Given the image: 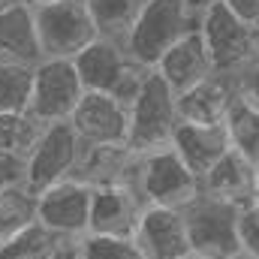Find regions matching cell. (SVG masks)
<instances>
[{"label":"cell","mask_w":259,"mask_h":259,"mask_svg":"<svg viewBox=\"0 0 259 259\" xmlns=\"http://www.w3.org/2000/svg\"><path fill=\"white\" fill-rule=\"evenodd\" d=\"M196 27V18L181 0H145L124 36L127 58L142 69H157L163 55Z\"/></svg>","instance_id":"obj_1"},{"label":"cell","mask_w":259,"mask_h":259,"mask_svg":"<svg viewBox=\"0 0 259 259\" xmlns=\"http://www.w3.org/2000/svg\"><path fill=\"white\" fill-rule=\"evenodd\" d=\"M127 112V148L133 154H151L172 145V136L178 127V103H175V91L163 81L157 69L145 72L142 88Z\"/></svg>","instance_id":"obj_2"},{"label":"cell","mask_w":259,"mask_h":259,"mask_svg":"<svg viewBox=\"0 0 259 259\" xmlns=\"http://www.w3.org/2000/svg\"><path fill=\"white\" fill-rule=\"evenodd\" d=\"M72 66H75L84 91L112 94L127 109L136 100V94L142 88V78L148 72V69L136 66L127 58V49H124L121 39H106V36H97L88 49H81L72 58Z\"/></svg>","instance_id":"obj_3"},{"label":"cell","mask_w":259,"mask_h":259,"mask_svg":"<svg viewBox=\"0 0 259 259\" xmlns=\"http://www.w3.org/2000/svg\"><path fill=\"white\" fill-rule=\"evenodd\" d=\"M133 190L142 196L145 205L184 211L187 205H193L199 199L202 184L169 145V148H160V151H151V154H139Z\"/></svg>","instance_id":"obj_4"},{"label":"cell","mask_w":259,"mask_h":259,"mask_svg":"<svg viewBox=\"0 0 259 259\" xmlns=\"http://www.w3.org/2000/svg\"><path fill=\"white\" fill-rule=\"evenodd\" d=\"M81 139L75 136V130L69 127V121L61 124H46L36 148L30 151V157L24 160V190L39 196L42 190L61 184L66 178L75 175V166L81 160Z\"/></svg>","instance_id":"obj_5"},{"label":"cell","mask_w":259,"mask_h":259,"mask_svg":"<svg viewBox=\"0 0 259 259\" xmlns=\"http://www.w3.org/2000/svg\"><path fill=\"white\" fill-rule=\"evenodd\" d=\"M33 24L42 58H58V61H72L81 49H88L100 36L81 0H61L33 9Z\"/></svg>","instance_id":"obj_6"},{"label":"cell","mask_w":259,"mask_h":259,"mask_svg":"<svg viewBox=\"0 0 259 259\" xmlns=\"http://www.w3.org/2000/svg\"><path fill=\"white\" fill-rule=\"evenodd\" d=\"M184 223H187V238H190V250L199 259H229L241 253L238 247V211L202 196L193 205H187L184 211Z\"/></svg>","instance_id":"obj_7"},{"label":"cell","mask_w":259,"mask_h":259,"mask_svg":"<svg viewBox=\"0 0 259 259\" xmlns=\"http://www.w3.org/2000/svg\"><path fill=\"white\" fill-rule=\"evenodd\" d=\"M196 30L211 55V64L217 75H232L238 72L247 61L256 58L253 49V27L235 18L223 3L211 6L196 18Z\"/></svg>","instance_id":"obj_8"},{"label":"cell","mask_w":259,"mask_h":259,"mask_svg":"<svg viewBox=\"0 0 259 259\" xmlns=\"http://www.w3.org/2000/svg\"><path fill=\"white\" fill-rule=\"evenodd\" d=\"M84 97L81 78L72 61L42 58L33 66V94H30V115L42 124H61L69 121L78 100Z\"/></svg>","instance_id":"obj_9"},{"label":"cell","mask_w":259,"mask_h":259,"mask_svg":"<svg viewBox=\"0 0 259 259\" xmlns=\"http://www.w3.org/2000/svg\"><path fill=\"white\" fill-rule=\"evenodd\" d=\"M91 196L94 190L78 181L66 178L61 184L42 190L36 196V220L55 232L64 241H78L88 235V217H91Z\"/></svg>","instance_id":"obj_10"},{"label":"cell","mask_w":259,"mask_h":259,"mask_svg":"<svg viewBox=\"0 0 259 259\" xmlns=\"http://www.w3.org/2000/svg\"><path fill=\"white\" fill-rule=\"evenodd\" d=\"M69 127L81 139L84 148L97 145H127V130H130V112L127 106L112 97V94H94L84 91L78 100L75 112L69 115Z\"/></svg>","instance_id":"obj_11"},{"label":"cell","mask_w":259,"mask_h":259,"mask_svg":"<svg viewBox=\"0 0 259 259\" xmlns=\"http://www.w3.org/2000/svg\"><path fill=\"white\" fill-rule=\"evenodd\" d=\"M136 247L145 259H187L193 256L190 238H187V223L184 214L175 208H160V205H145L139 226L133 232Z\"/></svg>","instance_id":"obj_12"},{"label":"cell","mask_w":259,"mask_h":259,"mask_svg":"<svg viewBox=\"0 0 259 259\" xmlns=\"http://www.w3.org/2000/svg\"><path fill=\"white\" fill-rule=\"evenodd\" d=\"M145 211L142 196L127 184L97 187L91 196V217H88V235H106V238H133L139 217Z\"/></svg>","instance_id":"obj_13"},{"label":"cell","mask_w":259,"mask_h":259,"mask_svg":"<svg viewBox=\"0 0 259 259\" xmlns=\"http://www.w3.org/2000/svg\"><path fill=\"white\" fill-rule=\"evenodd\" d=\"M202 196H211L235 211H244L250 205H259L256 196V166L250 157H244L241 151L229 148L214 166L211 172L199 181Z\"/></svg>","instance_id":"obj_14"},{"label":"cell","mask_w":259,"mask_h":259,"mask_svg":"<svg viewBox=\"0 0 259 259\" xmlns=\"http://www.w3.org/2000/svg\"><path fill=\"white\" fill-rule=\"evenodd\" d=\"M157 72L163 75V81H166L175 94H184V91H190L193 84L211 78V75H217V72H214V64H211V55H208V49H205V42H202V36H199L196 27L190 33H184V36L163 55V61L157 64Z\"/></svg>","instance_id":"obj_15"},{"label":"cell","mask_w":259,"mask_h":259,"mask_svg":"<svg viewBox=\"0 0 259 259\" xmlns=\"http://www.w3.org/2000/svg\"><path fill=\"white\" fill-rule=\"evenodd\" d=\"M235 100V88L229 75H211L193 84L184 94H175L178 103V124H202L214 127L226 121V112Z\"/></svg>","instance_id":"obj_16"},{"label":"cell","mask_w":259,"mask_h":259,"mask_svg":"<svg viewBox=\"0 0 259 259\" xmlns=\"http://www.w3.org/2000/svg\"><path fill=\"white\" fill-rule=\"evenodd\" d=\"M229 133L223 124L202 127V124H178L172 136V151L184 160V166L202 181L211 166L229 151Z\"/></svg>","instance_id":"obj_17"},{"label":"cell","mask_w":259,"mask_h":259,"mask_svg":"<svg viewBox=\"0 0 259 259\" xmlns=\"http://www.w3.org/2000/svg\"><path fill=\"white\" fill-rule=\"evenodd\" d=\"M136 160H139V154H133L127 145H97V148H84L72 178L84 181L91 190L112 187V184H127V187H133Z\"/></svg>","instance_id":"obj_18"},{"label":"cell","mask_w":259,"mask_h":259,"mask_svg":"<svg viewBox=\"0 0 259 259\" xmlns=\"http://www.w3.org/2000/svg\"><path fill=\"white\" fill-rule=\"evenodd\" d=\"M0 61L36 66L42 61L33 9L21 0H12L0 9Z\"/></svg>","instance_id":"obj_19"},{"label":"cell","mask_w":259,"mask_h":259,"mask_svg":"<svg viewBox=\"0 0 259 259\" xmlns=\"http://www.w3.org/2000/svg\"><path fill=\"white\" fill-rule=\"evenodd\" d=\"M97 33L106 39H121L127 36V30L133 27L139 9L145 6V0H81Z\"/></svg>","instance_id":"obj_20"},{"label":"cell","mask_w":259,"mask_h":259,"mask_svg":"<svg viewBox=\"0 0 259 259\" xmlns=\"http://www.w3.org/2000/svg\"><path fill=\"white\" fill-rule=\"evenodd\" d=\"M42 130H46V124L36 121L30 112L0 115V154L18 160V163L24 166V160H27L30 151L36 148Z\"/></svg>","instance_id":"obj_21"},{"label":"cell","mask_w":259,"mask_h":259,"mask_svg":"<svg viewBox=\"0 0 259 259\" xmlns=\"http://www.w3.org/2000/svg\"><path fill=\"white\" fill-rule=\"evenodd\" d=\"M61 244L64 238H58L39 220H33L0 244V259H52Z\"/></svg>","instance_id":"obj_22"},{"label":"cell","mask_w":259,"mask_h":259,"mask_svg":"<svg viewBox=\"0 0 259 259\" xmlns=\"http://www.w3.org/2000/svg\"><path fill=\"white\" fill-rule=\"evenodd\" d=\"M33 66L0 61V115H15L30 109Z\"/></svg>","instance_id":"obj_23"},{"label":"cell","mask_w":259,"mask_h":259,"mask_svg":"<svg viewBox=\"0 0 259 259\" xmlns=\"http://www.w3.org/2000/svg\"><path fill=\"white\" fill-rule=\"evenodd\" d=\"M223 127L229 133V145L235 151H241L244 157L256 160L259 157V109L247 106L244 100H232Z\"/></svg>","instance_id":"obj_24"},{"label":"cell","mask_w":259,"mask_h":259,"mask_svg":"<svg viewBox=\"0 0 259 259\" xmlns=\"http://www.w3.org/2000/svg\"><path fill=\"white\" fill-rule=\"evenodd\" d=\"M33 220H36V196L24 190V184L0 193V244Z\"/></svg>","instance_id":"obj_25"},{"label":"cell","mask_w":259,"mask_h":259,"mask_svg":"<svg viewBox=\"0 0 259 259\" xmlns=\"http://www.w3.org/2000/svg\"><path fill=\"white\" fill-rule=\"evenodd\" d=\"M81 259H145L133 238H106V235H84L78 238Z\"/></svg>","instance_id":"obj_26"},{"label":"cell","mask_w":259,"mask_h":259,"mask_svg":"<svg viewBox=\"0 0 259 259\" xmlns=\"http://www.w3.org/2000/svg\"><path fill=\"white\" fill-rule=\"evenodd\" d=\"M238 247L250 259H259V205L238 211Z\"/></svg>","instance_id":"obj_27"},{"label":"cell","mask_w":259,"mask_h":259,"mask_svg":"<svg viewBox=\"0 0 259 259\" xmlns=\"http://www.w3.org/2000/svg\"><path fill=\"white\" fill-rule=\"evenodd\" d=\"M229 78H232L235 97H238V100H244L247 106L259 109V58L247 61L238 72H232Z\"/></svg>","instance_id":"obj_28"},{"label":"cell","mask_w":259,"mask_h":259,"mask_svg":"<svg viewBox=\"0 0 259 259\" xmlns=\"http://www.w3.org/2000/svg\"><path fill=\"white\" fill-rule=\"evenodd\" d=\"M24 178V166L6 154H0V193H6L9 187H18Z\"/></svg>","instance_id":"obj_29"},{"label":"cell","mask_w":259,"mask_h":259,"mask_svg":"<svg viewBox=\"0 0 259 259\" xmlns=\"http://www.w3.org/2000/svg\"><path fill=\"white\" fill-rule=\"evenodd\" d=\"M223 6L250 27L259 21V0H223Z\"/></svg>","instance_id":"obj_30"},{"label":"cell","mask_w":259,"mask_h":259,"mask_svg":"<svg viewBox=\"0 0 259 259\" xmlns=\"http://www.w3.org/2000/svg\"><path fill=\"white\" fill-rule=\"evenodd\" d=\"M181 3L190 9V15H193V18H199L202 12H208L211 6H217V3H223V0H181Z\"/></svg>","instance_id":"obj_31"},{"label":"cell","mask_w":259,"mask_h":259,"mask_svg":"<svg viewBox=\"0 0 259 259\" xmlns=\"http://www.w3.org/2000/svg\"><path fill=\"white\" fill-rule=\"evenodd\" d=\"M52 259H81V253H78V241H64V244L55 250Z\"/></svg>","instance_id":"obj_32"},{"label":"cell","mask_w":259,"mask_h":259,"mask_svg":"<svg viewBox=\"0 0 259 259\" xmlns=\"http://www.w3.org/2000/svg\"><path fill=\"white\" fill-rule=\"evenodd\" d=\"M21 3H27L30 9H39V6H52V3H61V0H21Z\"/></svg>","instance_id":"obj_33"},{"label":"cell","mask_w":259,"mask_h":259,"mask_svg":"<svg viewBox=\"0 0 259 259\" xmlns=\"http://www.w3.org/2000/svg\"><path fill=\"white\" fill-rule=\"evenodd\" d=\"M253 49H256V58H259V21L253 24Z\"/></svg>","instance_id":"obj_34"},{"label":"cell","mask_w":259,"mask_h":259,"mask_svg":"<svg viewBox=\"0 0 259 259\" xmlns=\"http://www.w3.org/2000/svg\"><path fill=\"white\" fill-rule=\"evenodd\" d=\"M253 166H256V196H259V157L253 160Z\"/></svg>","instance_id":"obj_35"},{"label":"cell","mask_w":259,"mask_h":259,"mask_svg":"<svg viewBox=\"0 0 259 259\" xmlns=\"http://www.w3.org/2000/svg\"><path fill=\"white\" fill-rule=\"evenodd\" d=\"M229 259H250V256H244V253H235V256H229Z\"/></svg>","instance_id":"obj_36"},{"label":"cell","mask_w":259,"mask_h":259,"mask_svg":"<svg viewBox=\"0 0 259 259\" xmlns=\"http://www.w3.org/2000/svg\"><path fill=\"white\" fill-rule=\"evenodd\" d=\"M187 259H199V256H187Z\"/></svg>","instance_id":"obj_37"}]
</instances>
